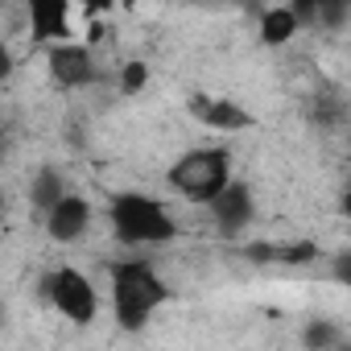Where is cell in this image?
<instances>
[{
	"mask_svg": "<svg viewBox=\"0 0 351 351\" xmlns=\"http://www.w3.org/2000/svg\"><path fill=\"white\" fill-rule=\"evenodd\" d=\"M46 293L54 298V306L62 310V314H71L75 322H91L95 318V289L87 285V277H79V273H58V277H50L46 281Z\"/></svg>",
	"mask_w": 351,
	"mask_h": 351,
	"instance_id": "cell-4",
	"label": "cell"
},
{
	"mask_svg": "<svg viewBox=\"0 0 351 351\" xmlns=\"http://www.w3.org/2000/svg\"><path fill=\"white\" fill-rule=\"evenodd\" d=\"M9 66H13V62H9V54H5V50H0V79H5V75H9Z\"/></svg>",
	"mask_w": 351,
	"mask_h": 351,
	"instance_id": "cell-15",
	"label": "cell"
},
{
	"mask_svg": "<svg viewBox=\"0 0 351 351\" xmlns=\"http://www.w3.org/2000/svg\"><path fill=\"white\" fill-rule=\"evenodd\" d=\"M248 256H252V261H310V256H314V244H285V248L252 244Z\"/></svg>",
	"mask_w": 351,
	"mask_h": 351,
	"instance_id": "cell-10",
	"label": "cell"
},
{
	"mask_svg": "<svg viewBox=\"0 0 351 351\" xmlns=\"http://www.w3.org/2000/svg\"><path fill=\"white\" fill-rule=\"evenodd\" d=\"M169 182L191 199H215L228 186V157L223 153H191L173 165Z\"/></svg>",
	"mask_w": 351,
	"mask_h": 351,
	"instance_id": "cell-3",
	"label": "cell"
},
{
	"mask_svg": "<svg viewBox=\"0 0 351 351\" xmlns=\"http://www.w3.org/2000/svg\"><path fill=\"white\" fill-rule=\"evenodd\" d=\"M161 298H165L161 281H157L141 261L120 265V273H116V314H120V322H124V326H132V330H136Z\"/></svg>",
	"mask_w": 351,
	"mask_h": 351,
	"instance_id": "cell-2",
	"label": "cell"
},
{
	"mask_svg": "<svg viewBox=\"0 0 351 351\" xmlns=\"http://www.w3.org/2000/svg\"><path fill=\"white\" fill-rule=\"evenodd\" d=\"M298 29V21H293V13L289 9H273V13H265V42H285L289 34Z\"/></svg>",
	"mask_w": 351,
	"mask_h": 351,
	"instance_id": "cell-11",
	"label": "cell"
},
{
	"mask_svg": "<svg viewBox=\"0 0 351 351\" xmlns=\"http://www.w3.org/2000/svg\"><path fill=\"white\" fill-rule=\"evenodd\" d=\"M141 83H145V66L141 62H128L124 66V91H141Z\"/></svg>",
	"mask_w": 351,
	"mask_h": 351,
	"instance_id": "cell-13",
	"label": "cell"
},
{
	"mask_svg": "<svg viewBox=\"0 0 351 351\" xmlns=\"http://www.w3.org/2000/svg\"><path fill=\"white\" fill-rule=\"evenodd\" d=\"M87 228V203L83 199H58L54 215H50V232L54 240H75Z\"/></svg>",
	"mask_w": 351,
	"mask_h": 351,
	"instance_id": "cell-8",
	"label": "cell"
},
{
	"mask_svg": "<svg viewBox=\"0 0 351 351\" xmlns=\"http://www.w3.org/2000/svg\"><path fill=\"white\" fill-rule=\"evenodd\" d=\"M50 71H54V79H58V83L79 87V83H87V79H91V58H87V50L62 46V50H54V54H50Z\"/></svg>",
	"mask_w": 351,
	"mask_h": 351,
	"instance_id": "cell-6",
	"label": "cell"
},
{
	"mask_svg": "<svg viewBox=\"0 0 351 351\" xmlns=\"http://www.w3.org/2000/svg\"><path fill=\"white\" fill-rule=\"evenodd\" d=\"M112 223H116V236L128 244H161L173 236V223L165 219V211L141 195H120L112 207Z\"/></svg>",
	"mask_w": 351,
	"mask_h": 351,
	"instance_id": "cell-1",
	"label": "cell"
},
{
	"mask_svg": "<svg viewBox=\"0 0 351 351\" xmlns=\"http://www.w3.org/2000/svg\"><path fill=\"white\" fill-rule=\"evenodd\" d=\"M306 339H310V347H326L335 335H330V326H326V322H318V326H310V335H306Z\"/></svg>",
	"mask_w": 351,
	"mask_h": 351,
	"instance_id": "cell-14",
	"label": "cell"
},
{
	"mask_svg": "<svg viewBox=\"0 0 351 351\" xmlns=\"http://www.w3.org/2000/svg\"><path fill=\"white\" fill-rule=\"evenodd\" d=\"M191 108H195L199 120H207V124H215V128H248V124H252V116L240 112V108L228 104V99H207V95H199Z\"/></svg>",
	"mask_w": 351,
	"mask_h": 351,
	"instance_id": "cell-7",
	"label": "cell"
},
{
	"mask_svg": "<svg viewBox=\"0 0 351 351\" xmlns=\"http://www.w3.org/2000/svg\"><path fill=\"white\" fill-rule=\"evenodd\" d=\"M54 199H58V178L46 169L42 178H38V186H34V203L38 207H54Z\"/></svg>",
	"mask_w": 351,
	"mask_h": 351,
	"instance_id": "cell-12",
	"label": "cell"
},
{
	"mask_svg": "<svg viewBox=\"0 0 351 351\" xmlns=\"http://www.w3.org/2000/svg\"><path fill=\"white\" fill-rule=\"evenodd\" d=\"M215 215H219V228H223V232L244 228L248 215H252V199H248V191H244V186H223V191L215 195Z\"/></svg>",
	"mask_w": 351,
	"mask_h": 351,
	"instance_id": "cell-5",
	"label": "cell"
},
{
	"mask_svg": "<svg viewBox=\"0 0 351 351\" xmlns=\"http://www.w3.org/2000/svg\"><path fill=\"white\" fill-rule=\"evenodd\" d=\"M34 13V38H62L66 34V5L62 0H38Z\"/></svg>",
	"mask_w": 351,
	"mask_h": 351,
	"instance_id": "cell-9",
	"label": "cell"
}]
</instances>
